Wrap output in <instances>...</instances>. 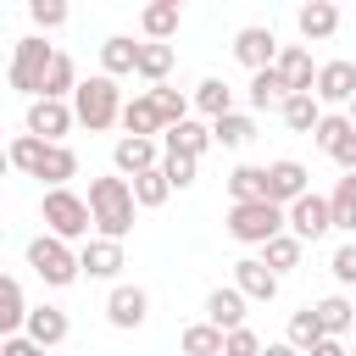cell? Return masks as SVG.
I'll return each instance as SVG.
<instances>
[{
    "label": "cell",
    "mask_w": 356,
    "mask_h": 356,
    "mask_svg": "<svg viewBox=\"0 0 356 356\" xmlns=\"http://www.w3.org/2000/svg\"><path fill=\"white\" fill-rule=\"evenodd\" d=\"M89 222L100 228V239H128L134 234V195H128V178H117V172H106V178H89Z\"/></svg>",
    "instance_id": "1"
},
{
    "label": "cell",
    "mask_w": 356,
    "mask_h": 356,
    "mask_svg": "<svg viewBox=\"0 0 356 356\" xmlns=\"http://www.w3.org/2000/svg\"><path fill=\"white\" fill-rule=\"evenodd\" d=\"M67 106H72V122H83L89 134H100V128H111L122 117V89H117V78L95 72V78H78V89H72Z\"/></svg>",
    "instance_id": "2"
},
{
    "label": "cell",
    "mask_w": 356,
    "mask_h": 356,
    "mask_svg": "<svg viewBox=\"0 0 356 356\" xmlns=\"http://www.w3.org/2000/svg\"><path fill=\"white\" fill-rule=\"evenodd\" d=\"M39 217H44V234H56L61 245H72V239H89V200L78 195V189H44V200H39Z\"/></svg>",
    "instance_id": "3"
},
{
    "label": "cell",
    "mask_w": 356,
    "mask_h": 356,
    "mask_svg": "<svg viewBox=\"0 0 356 356\" xmlns=\"http://www.w3.org/2000/svg\"><path fill=\"white\" fill-rule=\"evenodd\" d=\"M50 61H56V50L39 39V33H28V39H17V50H11V89L17 95H28V100H39V89H44V72H50Z\"/></svg>",
    "instance_id": "4"
},
{
    "label": "cell",
    "mask_w": 356,
    "mask_h": 356,
    "mask_svg": "<svg viewBox=\"0 0 356 356\" xmlns=\"http://www.w3.org/2000/svg\"><path fill=\"white\" fill-rule=\"evenodd\" d=\"M228 234L239 245H267L284 234V206L273 200H245V206H228Z\"/></svg>",
    "instance_id": "5"
},
{
    "label": "cell",
    "mask_w": 356,
    "mask_h": 356,
    "mask_svg": "<svg viewBox=\"0 0 356 356\" xmlns=\"http://www.w3.org/2000/svg\"><path fill=\"white\" fill-rule=\"evenodd\" d=\"M28 267H33L50 289H67V284L78 278V250L61 245L56 234H39V239H28Z\"/></svg>",
    "instance_id": "6"
},
{
    "label": "cell",
    "mask_w": 356,
    "mask_h": 356,
    "mask_svg": "<svg viewBox=\"0 0 356 356\" xmlns=\"http://www.w3.org/2000/svg\"><path fill=\"white\" fill-rule=\"evenodd\" d=\"M284 234H295L300 245H317L323 234H334V222H328V195H300V200H289L284 206Z\"/></svg>",
    "instance_id": "7"
},
{
    "label": "cell",
    "mask_w": 356,
    "mask_h": 356,
    "mask_svg": "<svg viewBox=\"0 0 356 356\" xmlns=\"http://www.w3.org/2000/svg\"><path fill=\"white\" fill-rule=\"evenodd\" d=\"M350 95H356V61H323L317 67V78H312V100L317 106H350Z\"/></svg>",
    "instance_id": "8"
},
{
    "label": "cell",
    "mask_w": 356,
    "mask_h": 356,
    "mask_svg": "<svg viewBox=\"0 0 356 356\" xmlns=\"http://www.w3.org/2000/svg\"><path fill=\"white\" fill-rule=\"evenodd\" d=\"M67 128H72V106L67 100H28V134L33 139L67 145Z\"/></svg>",
    "instance_id": "9"
},
{
    "label": "cell",
    "mask_w": 356,
    "mask_h": 356,
    "mask_svg": "<svg viewBox=\"0 0 356 356\" xmlns=\"http://www.w3.org/2000/svg\"><path fill=\"white\" fill-rule=\"evenodd\" d=\"M234 61H239V67H250V72L273 67V61H278V39H273V28H261V22L239 28V33H234Z\"/></svg>",
    "instance_id": "10"
},
{
    "label": "cell",
    "mask_w": 356,
    "mask_h": 356,
    "mask_svg": "<svg viewBox=\"0 0 356 356\" xmlns=\"http://www.w3.org/2000/svg\"><path fill=\"white\" fill-rule=\"evenodd\" d=\"M122 273V245L117 239H83L78 245V278H117Z\"/></svg>",
    "instance_id": "11"
},
{
    "label": "cell",
    "mask_w": 356,
    "mask_h": 356,
    "mask_svg": "<svg viewBox=\"0 0 356 356\" xmlns=\"http://www.w3.org/2000/svg\"><path fill=\"white\" fill-rule=\"evenodd\" d=\"M106 317H111V328H139L145 317H150V295L139 289V284H117L111 295H106Z\"/></svg>",
    "instance_id": "12"
},
{
    "label": "cell",
    "mask_w": 356,
    "mask_h": 356,
    "mask_svg": "<svg viewBox=\"0 0 356 356\" xmlns=\"http://www.w3.org/2000/svg\"><path fill=\"white\" fill-rule=\"evenodd\" d=\"M67 312L61 306H28V317H22V339H33L39 350H56L61 339H67Z\"/></svg>",
    "instance_id": "13"
},
{
    "label": "cell",
    "mask_w": 356,
    "mask_h": 356,
    "mask_svg": "<svg viewBox=\"0 0 356 356\" xmlns=\"http://www.w3.org/2000/svg\"><path fill=\"white\" fill-rule=\"evenodd\" d=\"M273 72L284 78V95H312L317 67H312V50H306V44H284L278 61H273Z\"/></svg>",
    "instance_id": "14"
},
{
    "label": "cell",
    "mask_w": 356,
    "mask_h": 356,
    "mask_svg": "<svg viewBox=\"0 0 356 356\" xmlns=\"http://www.w3.org/2000/svg\"><path fill=\"white\" fill-rule=\"evenodd\" d=\"M161 150H167V156H189V161H200V156L211 150V128L195 122V117H184L178 128H161Z\"/></svg>",
    "instance_id": "15"
},
{
    "label": "cell",
    "mask_w": 356,
    "mask_h": 356,
    "mask_svg": "<svg viewBox=\"0 0 356 356\" xmlns=\"http://www.w3.org/2000/svg\"><path fill=\"white\" fill-rule=\"evenodd\" d=\"M111 161H117V178H139V172H150V167L161 161V145H156V139H134V134H122L117 150H111Z\"/></svg>",
    "instance_id": "16"
},
{
    "label": "cell",
    "mask_w": 356,
    "mask_h": 356,
    "mask_svg": "<svg viewBox=\"0 0 356 356\" xmlns=\"http://www.w3.org/2000/svg\"><path fill=\"white\" fill-rule=\"evenodd\" d=\"M306 178H312V172H306L295 156L273 161V167H267V200H273V206H289V200H300V195H306Z\"/></svg>",
    "instance_id": "17"
},
{
    "label": "cell",
    "mask_w": 356,
    "mask_h": 356,
    "mask_svg": "<svg viewBox=\"0 0 356 356\" xmlns=\"http://www.w3.org/2000/svg\"><path fill=\"white\" fill-rule=\"evenodd\" d=\"M295 28H300L306 44L334 39V33H339V6H334V0H306V6L295 11Z\"/></svg>",
    "instance_id": "18"
},
{
    "label": "cell",
    "mask_w": 356,
    "mask_h": 356,
    "mask_svg": "<svg viewBox=\"0 0 356 356\" xmlns=\"http://www.w3.org/2000/svg\"><path fill=\"white\" fill-rule=\"evenodd\" d=\"M245 306H250V300H245L234 284H217V289L206 295V323L222 328V334H228V328H245Z\"/></svg>",
    "instance_id": "19"
},
{
    "label": "cell",
    "mask_w": 356,
    "mask_h": 356,
    "mask_svg": "<svg viewBox=\"0 0 356 356\" xmlns=\"http://www.w3.org/2000/svg\"><path fill=\"white\" fill-rule=\"evenodd\" d=\"M234 289H239L245 300H273V295H278V278L261 267V256H239V261H234Z\"/></svg>",
    "instance_id": "20"
},
{
    "label": "cell",
    "mask_w": 356,
    "mask_h": 356,
    "mask_svg": "<svg viewBox=\"0 0 356 356\" xmlns=\"http://www.w3.org/2000/svg\"><path fill=\"white\" fill-rule=\"evenodd\" d=\"M178 22H184V6H178V0H150V6L139 11V28H145L150 44H167V39L178 33Z\"/></svg>",
    "instance_id": "21"
},
{
    "label": "cell",
    "mask_w": 356,
    "mask_h": 356,
    "mask_svg": "<svg viewBox=\"0 0 356 356\" xmlns=\"http://www.w3.org/2000/svg\"><path fill=\"white\" fill-rule=\"evenodd\" d=\"M312 317H317L323 339H345V334L356 328V306H350L345 295H323V300L312 306Z\"/></svg>",
    "instance_id": "22"
},
{
    "label": "cell",
    "mask_w": 356,
    "mask_h": 356,
    "mask_svg": "<svg viewBox=\"0 0 356 356\" xmlns=\"http://www.w3.org/2000/svg\"><path fill=\"white\" fill-rule=\"evenodd\" d=\"M189 106H195L206 122H217V117H228V111H234V89H228L222 78H200V83H195V95H189Z\"/></svg>",
    "instance_id": "23"
},
{
    "label": "cell",
    "mask_w": 356,
    "mask_h": 356,
    "mask_svg": "<svg viewBox=\"0 0 356 356\" xmlns=\"http://www.w3.org/2000/svg\"><path fill=\"white\" fill-rule=\"evenodd\" d=\"M117 122H122L134 139H156V134H161V117H156V106H150L145 89H139L134 100H122V117H117Z\"/></svg>",
    "instance_id": "24"
},
{
    "label": "cell",
    "mask_w": 356,
    "mask_h": 356,
    "mask_svg": "<svg viewBox=\"0 0 356 356\" xmlns=\"http://www.w3.org/2000/svg\"><path fill=\"white\" fill-rule=\"evenodd\" d=\"M206 128H211V145H222V150H245L256 139V117H245V111H228V117H217Z\"/></svg>",
    "instance_id": "25"
},
{
    "label": "cell",
    "mask_w": 356,
    "mask_h": 356,
    "mask_svg": "<svg viewBox=\"0 0 356 356\" xmlns=\"http://www.w3.org/2000/svg\"><path fill=\"white\" fill-rule=\"evenodd\" d=\"M167 72H172V44H139V56H134V78H145L150 89L156 83H167Z\"/></svg>",
    "instance_id": "26"
},
{
    "label": "cell",
    "mask_w": 356,
    "mask_h": 356,
    "mask_svg": "<svg viewBox=\"0 0 356 356\" xmlns=\"http://www.w3.org/2000/svg\"><path fill=\"white\" fill-rule=\"evenodd\" d=\"M328 222H334L339 234H356V172H345V178L334 184V195H328Z\"/></svg>",
    "instance_id": "27"
},
{
    "label": "cell",
    "mask_w": 356,
    "mask_h": 356,
    "mask_svg": "<svg viewBox=\"0 0 356 356\" xmlns=\"http://www.w3.org/2000/svg\"><path fill=\"white\" fill-rule=\"evenodd\" d=\"M22 317H28V300H22V284L0 273V339L22 334Z\"/></svg>",
    "instance_id": "28"
},
{
    "label": "cell",
    "mask_w": 356,
    "mask_h": 356,
    "mask_svg": "<svg viewBox=\"0 0 356 356\" xmlns=\"http://www.w3.org/2000/svg\"><path fill=\"white\" fill-rule=\"evenodd\" d=\"M134 56H139V44H134L128 33H111V39L100 44V72H106V78H128V72H134Z\"/></svg>",
    "instance_id": "29"
},
{
    "label": "cell",
    "mask_w": 356,
    "mask_h": 356,
    "mask_svg": "<svg viewBox=\"0 0 356 356\" xmlns=\"http://www.w3.org/2000/svg\"><path fill=\"white\" fill-rule=\"evenodd\" d=\"M72 89H78V61L56 50V61H50V72H44V89H39V100H72Z\"/></svg>",
    "instance_id": "30"
},
{
    "label": "cell",
    "mask_w": 356,
    "mask_h": 356,
    "mask_svg": "<svg viewBox=\"0 0 356 356\" xmlns=\"http://www.w3.org/2000/svg\"><path fill=\"white\" fill-rule=\"evenodd\" d=\"M39 178H44L50 189H67V178H78V156H72V145H44Z\"/></svg>",
    "instance_id": "31"
},
{
    "label": "cell",
    "mask_w": 356,
    "mask_h": 356,
    "mask_svg": "<svg viewBox=\"0 0 356 356\" xmlns=\"http://www.w3.org/2000/svg\"><path fill=\"white\" fill-rule=\"evenodd\" d=\"M300 250H306V245H300L295 234H278V239H267V245H261V267H267V273L278 278V273L300 267Z\"/></svg>",
    "instance_id": "32"
},
{
    "label": "cell",
    "mask_w": 356,
    "mask_h": 356,
    "mask_svg": "<svg viewBox=\"0 0 356 356\" xmlns=\"http://www.w3.org/2000/svg\"><path fill=\"white\" fill-rule=\"evenodd\" d=\"M278 117H284V128H295V134H312V128H317V117H323V106H317L312 95H284Z\"/></svg>",
    "instance_id": "33"
},
{
    "label": "cell",
    "mask_w": 356,
    "mask_h": 356,
    "mask_svg": "<svg viewBox=\"0 0 356 356\" xmlns=\"http://www.w3.org/2000/svg\"><path fill=\"white\" fill-rule=\"evenodd\" d=\"M228 195H234V206L267 200V167H234V172H228Z\"/></svg>",
    "instance_id": "34"
},
{
    "label": "cell",
    "mask_w": 356,
    "mask_h": 356,
    "mask_svg": "<svg viewBox=\"0 0 356 356\" xmlns=\"http://www.w3.org/2000/svg\"><path fill=\"white\" fill-rule=\"evenodd\" d=\"M145 95H150V106H156L161 128H178V122L189 117V95H178V89H167V83H156V89H145Z\"/></svg>",
    "instance_id": "35"
},
{
    "label": "cell",
    "mask_w": 356,
    "mask_h": 356,
    "mask_svg": "<svg viewBox=\"0 0 356 356\" xmlns=\"http://www.w3.org/2000/svg\"><path fill=\"white\" fill-rule=\"evenodd\" d=\"M178 345H184V356H222V328H211V323H189V328L178 334Z\"/></svg>",
    "instance_id": "36"
},
{
    "label": "cell",
    "mask_w": 356,
    "mask_h": 356,
    "mask_svg": "<svg viewBox=\"0 0 356 356\" xmlns=\"http://www.w3.org/2000/svg\"><path fill=\"white\" fill-rule=\"evenodd\" d=\"M267 106H284V78L273 67L250 72V111H267Z\"/></svg>",
    "instance_id": "37"
},
{
    "label": "cell",
    "mask_w": 356,
    "mask_h": 356,
    "mask_svg": "<svg viewBox=\"0 0 356 356\" xmlns=\"http://www.w3.org/2000/svg\"><path fill=\"white\" fill-rule=\"evenodd\" d=\"M323 339V328H317V317H312V306H300V312H289V328H284V345H295L300 356L312 350Z\"/></svg>",
    "instance_id": "38"
},
{
    "label": "cell",
    "mask_w": 356,
    "mask_h": 356,
    "mask_svg": "<svg viewBox=\"0 0 356 356\" xmlns=\"http://www.w3.org/2000/svg\"><path fill=\"white\" fill-rule=\"evenodd\" d=\"M128 195H134V206H161L172 189H167V178L150 167V172H139V178H128Z\"/></svg>",
    "instance_id": "39"
},
{
    "label": "cell",
    "mask_w": 356,
    "mask_h": 356,
    "mask_svg": "<svg viewBox=\"0 0 356 356\" xmlns=\"http://www.w3.org/2000/svg\"><path fill=\"white\" fill-rule=\"evenodd\" d=\"M345 134H350L345 111H323V117H317V128H312V139H317V150H323V156H328V150H334Z\"/></svg>",
    "instance_id": "40"
},
{
    "label": "cell",
    "mask_w": 356,
    "mask_h": 356,
    "mask_svg": "<svg viewBox=\"0 0 356 356\" xmlns=\"http://www.w3.org/2000/svg\"><path fill=\"white\" fill-rule=\"evenodd\" d=\"M195 167H200V161H189V156H167V150H161V161H156V172L167 178V189H189V184H195Z\"/></svg>",
    "instance_id": "41"
},
{
    "label": "cell",
    "mask_w": 356,
    "mask_h": 356,
    "mask_svg": "<svg viewBox=\"0 0 356 356\" xmlns=\"http://www.w3.org/2000/svg\"><path fill=\"white\" fill-rule=\"evenodd\" d=\"M328 273H334V284H356V239H345L339 250H334V261H328Z\"/></svg>",
    "instance_id": "42"
},
{
    "label": "cell",
    "mask_w": 356,
    "mask_h": 356,
    "mask_svg": "<svg viewBox=\"0 0 356 356\" xmlns=\"http://www.w3.org/2000/svg\"><path fill=\"white\" fill-rule=\"evenodd\" d=\"M28 17H33V28H61L67 22V6L61 0H28Z\"/></svg>",
    "instance_id": "43"
},
{
    "label": "cell",
    "mask_w": 356,
    "mask_h": 356,
    "mask_svg": "<svg viewBox=\"0 0 356 356\" xmlns=\"http://www.w3.org/2000/svg\"><path fill=\"white\" fill-rule=\"evenodd\" d=\"M222 356H261V339L250 328H228L222 334Z\"/></svg>",
    "instance_id": "44"
},
{
    "label": "cell",
    "mask_w": 356,
    "mask_h": 356,
    "mask_svg": "<svg viewBox=\"0 0 356 356\" xmlns=\"http://www.w3.org/2000/svg\"><path fill=\"white\" fill-rule=\"evenodd\" d=\"M328 156H334V167H339V172H356V128H350V134H345Z\"/></svg>",
    "instance_id": "45"
},
{
    "label": "cell",
    "mask_w": 356,
    "mask_h": 356,
    "mask_svg": "<svg viewBox=\"0 0 356 356\" xmlns=\"http://www.w3.org/2000/svg\"><path fill=\"white\" fill-rule=\"evenodd\" d=\"M0 356H50V350H39L33 339H22V334H11V339H0Z\"/></svg>",
    "instance_id": "46"
},
{
    "label": "cell",
    "mask_w": 356,
    "mask_h": 356,
    "mask_svg": "<svg viewBox=\"0 0 356 356\" xmlns=\"http://www.w3.org/2000/svg\"><path fill=\"white\" fill-rule=\"evenodd\" d=\"M306 356H345V339H317Z\"/></svg>",
    "instance_id": "47"
},
{
    "label": "cell",
    "mask_w": 356,
    "mask_h": 356,
    "mask_svg": "<svg viewBox=\"0 0 356 356\" xmlns=\"http://www.w3.org/2000/svg\"><path fill=\"white\" fill-rule=\"evenodd\" d=\"M261 356H300L295 345H284V339H273V345H261Z\"/></svg>",
    "instance_id": "48"
},
{
    "label": "cell",
    "mask_w": 356,
    "mask_h": 356,
    "mask_svg": "<svg viewBox=\"0 0 356 356\" xmlns=\"http://www.w3.org/2000/svg\"><path fill=\"white\" fill-rule=\"evenodd\" d=\"M345 122H350V128H356V95H350V106H345Z\"/></svg>",
    "instance_id": "49"
},
{
    "label": "cell",
    "mask_w": 356,
    "mask_h": 356,
    "mask_svg": "<svg viewBox=\"0 0 356 356\" xmlns=\"http://www.w3.org/2000/svg\"><path fill=\"white\" fill-rule=\"evenodd\" d=\"M6 172H11V161H6V150H0V178H6Z\"/></svg>",
    "instance_id": "50"
},
{
    "label": "cell",
    "mask_w": 356,
    "mask_h": 356,
    "mask_svg": "<svg viewBox=\"0 0 356 356\" xmlns=\"http://www.w3.org/2000/svg\"><path fill=\"white\" fill-rule=\"evenodd\" d=\"M345 356H356V350H345Z\"/></svg>",
    "instance_id": "51"
}]
</instances>
